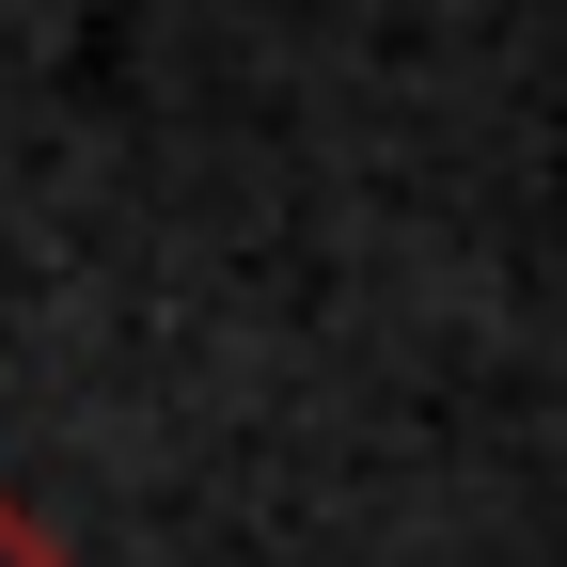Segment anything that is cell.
I'll list each match as a JSON object with an SVG mask.
<instances>
[{"instance_id":"6da1fadb","label":"cell","mask_w":567,"mask_h":567,"mask_svg":"<svg viewBox=\"0 0 567 567\" xmlns=\"http://www.w3.org/2000/svg\"><path fill=\"white\" fill-rule=\"evenodd\" d=\"M0 567H48V551H32V536H17V520H0Z\"/></svg>"}]
</instances>
